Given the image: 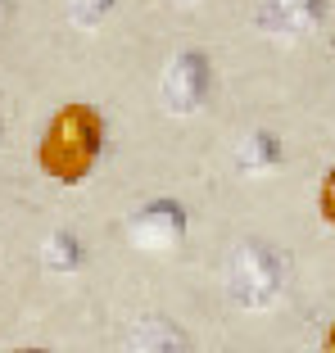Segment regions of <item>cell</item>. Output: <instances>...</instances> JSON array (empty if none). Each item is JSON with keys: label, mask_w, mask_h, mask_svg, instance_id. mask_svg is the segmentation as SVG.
<instances>
[{"label": "cell", "mask_w": 335, "mask_h": 353, "mask_svg": "<svg viewBox=\"0 0 335 353\" xmlns=\"http://www.w3.org/2000/svg\"><path fill=\"white\" fill-rule=\"evenodd\" d=\"M317 218H322L326 227H335V163L326 168L322 186H317Z\"/></svg>", "instance_id": "30bf717a"}, {"label": "cell", "mask_w": 335, "mask_h": 353, "mask_svg": "<svg viewBox=\"0 0 335 353\" xmlns=\"http://www.w3.org/2000/svg\"><path fill=\"white\" fill-rule=\"evenodd\" d=\"M227 294L236 308L245 312H267L281 303L285 294V259L276 245L258 236L236 240V250L227 259Z\"/></svg>", "instance_id": "7a4b0ae2"}, {"label": "cell", "mask_w": 335, "mask_h": 353, "mask_svg": "<svg viewBox=\"0 0 335 353\" xmlns=\"http://www.w3.org/2000/svg\"><path fill=\"white\" fill-rule=\"evenodd\" d=\"M326 23V0H258L254 28L272 41H304Z\"/></svg>", "instance_id": "5b68a950"}, {"label": "cell", "mask_w": 335, "mask_h": 353, "mask_svg": "<svg viewBox=\"0 0 335 353\" xmlns=\"http://www.w3.org/2000/svg\"><path fill=\"white\" fill-rule=\"evenodd\" d=\"M281 159H285L281 136L267 132V127H254V132H245L241 141H236L231 163H236V172H241V176H267L272 168H281Z\"/></svg>", "instance_id": "52a82bcc"}, {"label": "cell", "mask_w": 335, "mask_h": 353, "mask_svg": "<svg viewBox=\"0 0 335 353\" xmlns=\"http://www.w3.org/2000/svg\"><path fill=\"white\" fill-rule=\"evenodd\" d=\"M105 159V118L91 104L73 100L50 114L41 141H37V168L54 186H82Z\"/></svg>", "instance_id": "6da1fadb"}, {"label": "cell", "mask_w": 335, "mask_h": 353, "mask_svg": "<svg viewBox=\"0 0 335 353\" xmlns=\"http://www.w3.org/2000/svg\"><path fill=\"white\" fill-rule=\"evenodd\" d=\"M213 91V59L195 46H181L172 59L163 63V77H159V104L163 114L172 118H190L209 104Z\"/></svg>", "instance_id": "3957f363"}, {"label": "cell", "mask_w": 335, "mask_h": 353, "mask_svg": "<svg viewBox=\"0 0 335 353\" xmlns=\"http://www.w3.org/2000/svg\"><path fill=\"white\" fill-rule=\"evenodd\" d=\"M10 10H14V0H0V28L10 23Z\"/></svg>", "instance_id": "7c38bea8"}, {"label": "cell", "mask_w": 335, "mask_h": 353, "mask_svg": "<svg viewBox=\"0 0 335 353\" xmlns=\"http://www.w3.org/2000/svg\"><path fill=\"white\" fill-rule=\"evenodd\" d=\"M177 5H199V0H177Z\"/></svg>", "instance_id": "5bb4252c"}, {"label": "cell", "mask_w": 335, "mask_h": 353, "mask_svg": "<svg viewBox=\"0 0 335 353\" xmlns=\"http://www.w3.org/2000/svg\"><path fill=\"white\" fill-rule=\"evenodd\" d=\"M14 353H50V349H41V344H28V349H14Z\"/></svg>", "instance_id": "4fadbf2b"}, {"label": "cell", "mask_w": 335, "mask_h": 353, "mask_svg": "<svg viewBox=\"0 0 335 353\" xmlns=\"http://www.w3.org/2000/svg\"><path fill=\"white\" fill-rule=\"evenodd\" d=\"M114 5L118 0H63V10H68V23L73 28H82V32H95L100 23L114 14Z\"/></svg>", "instance_id": "9c48e42d"}, {"label": "cell", "mask_w": 335, "mask_h": 353, "mask_svg": "<svg viewBox=\"0 0 335 353\" xmlns=\"http://www.w3.org/2000/svg\"><path fill=\"white\" fill-rule=\"evenodd\" d=\"M186 231H190V213L181 199H168V195H154L127 218V240L136 245L141 254L150 259H168L186 245Z\"/></svg>", "instance_id": "277c9868"}, {"label": "cell", "mask_w": 335, "mask_h": 353, "mask_svg": "<svg viewBox=\"0 0 335 353\" xmlns=\"http://www.w3.org/2000/svg\"><path fill=\"white\" fill-rule=\"evenodd\" d=\"M82 263H86V250H82V240H77V231L59 227L41 240V268L50 276H73V272H82Z\"/></svg>", "instance_id": "ba28073f"}, {"label": "cell", "mask_w": 335, "mask_h": 353, "mask_svg": "<svg viewBox=\"0 0 335 353\" xmlns=\"http://www.w3.org/2000/svg\"><path fill=\"white\" fill-rule=\"evenodd\" d=\"M123 353H195V349H190V335L181 331L172 317L150 312V317H141V322L127 331Z\"/></svg>", "instance_id": "8992f818"}, {"label": "cell", "mask_w": 335, "mask_h": 353, "mask_svg": "<svg viewBox=\"0 0 335 353\" xmlns=\"http://www.w3.org/2000/svg\"><path fill=\"white\" fill-rule=\"evenodd\" d=\"M322 353H335V326H331V331L322 335Z\"/></svg>", "instance_id": "8fae6325"}]
</instances>
